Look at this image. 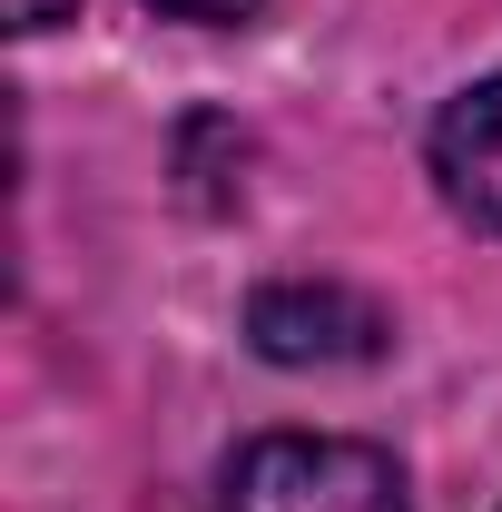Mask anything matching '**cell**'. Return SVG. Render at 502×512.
Instances as JSON below:
<instances>
[{
  "label": "cell",
  "instance_id": "cell-1",
  "mask_svg": "<svg viewBox=\"0 0 502 512\" xmlns=\"http://www.w3.org/2000/svg\"><path fill=\"white\" fill-rule=\"evenodd\" d=\"M207 512H404V473L355 434H256L227 453Z\"/></svg>",
  "mask_w": 502,
  "mask_h": 512
},
{
  "label": "cell",
  "instance_id": "cell-2",
  "mask_svg": "<svg viewBox=\"0 0 502 512\" xmlns=\"http://www.w3.org/2000/svg\"><path fill=\"white\" fill-rule=\"evenodd\" d=\"M247 335L266 365H365L384 355V306H365L355 286H256Z\"/></svg>",
  "mask_w": 502,
  "mask_h": 512
},
{
  "label": "cell",
  "instance_id": "cell-3",
  "mask_svg": "<svg viewBox=\"0 0 502 512\" xmlns=\"http://www.w3.org/2000/svg\"><path fill=\"white\" fill-rule=\"evenodd\" d=\"M434 188L453 217L502 237V79H473L434 119Z\"/></svg>",
  "mask_w": 502,
  "mask_h": 512
},
{
  "label": "cell",
  "instance_id": "cell-4",
  "mask_svg": "<svg viewBox=\"0 0 502 512\" xmlns=\"http://www.w3.org/2000/svg\"><path fill=\"white\" fill-rule=\"evenodd\" d=\"M69 10H79V0H10V30H20V40H40V30H60Z\"/></svg>",
  "mask_w": 502,
  "mask_h": 512
},
{
  "label": "cell",
  "instance_id": "cell-5",
  "mask_svg": "<svg viewBox=\"0 0 502 512\" xmlns=\"http://www.w3.org/2000/svg\"><path fill=\"white\" fill-rule=\"evenodd\" d=\"M148 10H168V20H247L256 0H148Z\"/></svg>",
  "mask_w": 502,
  "mask_h": 512
}]
</instances>
